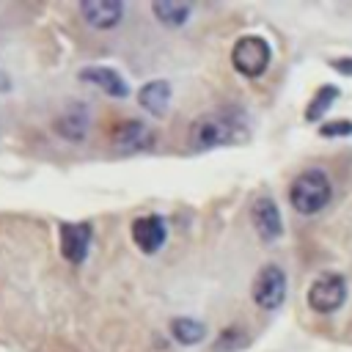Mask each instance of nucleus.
I'll return each instance as SVG.
<instances>
[{
    "label": "nucleus",
    "instance_id": "nucleus-1",
    "mask_svg": "<svg viewBox=\"0 0 352 352\" xmlns=\"http://www.w3.org/2000/svg\"><path fill=\"white\" fill-rule=\"evenodd\" d=\"M248 135L245 116L239 110H214L204 113L190 124V146L198 151L236 143Z\"/></svg>",
    "mask_w": 352,
    "mask_h": 352
},
{
    "label": "nucleus",
    "instance_id": "nucleus-2",
    "mask_svg": "<svg viewBox=\"0 0 352 352\" xmlns=\"http://www.w3.org/2000/svg\"><path fill=\"white\" fill-rule=\"evenodd\" d=\"M330 195H333L330 179L324 170H316V168L302 170L289 187V201L300 214H316L319 209L327 206Z\"/></svg>",
    "mask_w": 352,
    "mask_h": 352
},
{
    "label": "nucleus",
    "instance_id": "nucleus-3",
    "mask_svg": "<svg viewBox=\"0 0 352 352\" xmlns=\"http://www.w3.org/2000/svg\"><path fill=\"white\" fill-rule=\"evenodd\" d=\"M272 50L261 36H242L231 50V63L245 77H261L270 66Z\"/></svg>",
    "mask_w": 352,
    "mask_h": 352
},
{
    "label": "nucleus",
    "instance_id": "nucleus-4",
    "mask_svg": "<svg viewBox=\"0 0 352 352\" xmlns=\"http://www.w3.org/2000/svg\"><path fill=\"white\" fill-rule=\"evenodd\" d=\"M346 300V280L338 272H322L308 286V305L316 314H333Z\"/></svg>",
    "mask_w": 352,
    "mask_h": 352
},
{
    "label": "nucleus",
    "instance_id": "nucleus-5",
    "mask_svg": "<svg viewBox=\"0 0 352 352\" xmlns=\"http://www.w3.org/2000/svg\"><path fill=\"white\" fill-rule=\"evenodd\" d=\"M286 297V272L278 264H264L253 278V300L264 311H275Z\"/></svg>",
    "mask_w": 352,
    "mask_h": 352
},
{
    "label": "nucleus",
    "instance_id": "nucleus-6",
    "mask_svg": "<svg viewBox=\"0 0 352 352\" xmlns=\"http://www.w3.org/2000/svg\"><path fill=\"white\" fill-rule=\"evenodd\" d=\"M58 234H60V256L72 264H82L94 236L91 223H60Z\"/></svg>",
    "mask_w": 352,
    "mask_h": 352
},
{
    "label": "nucleus",
    "instance_id": "nucleus-7",
    "mask_svg": "<svg viewBox=\"0 0 352 352\" xmlns=\"http://www.w3.org/2000/svg\"><path fill=\"white\" fill-rule=\"evenodd\" d=\"M132 242L143 250V253H157L162 245H165V236H168V228H165V220L160 214H140L132 220Z\"/></svg>",
    "mask_w": 352,
    "mask_h": 352
},
{
    "label": "nucleus",
    "instance_id": "nucleus-8",
    "mask_svg": "<svg viewBox=\"0 0 352 352\" xmlns=\"http://www.w3.org/2000/svg\"><path fill=\"white\" fill-rule=\"evenodd\" d=\"M250 217H253V228H256V234H258L264 242H275V239L283 234L280 212H278V204H275L272 198H267V195L256 198Z\"/></svg>",
    "mask_w": 352,
    "mask_h": 352
},
{
    "label": "nucleus",
    "instance_id": "nucleus-9",
    "mask_svg": "<svg viewBox=\"0 0 352 352\" xmlns=\"http://www.w3.org/2000/svg\"><path fill=\"white\" fill-rule=\"evenodd\" d=\"M80 14L91 28L110 30L121 22L124 6L118 0H85V3H80Z\"/></svg>",
    "mask_w": 352,
    "mask_h": 352
},
{
    "label": "nucleus",
    "instance_id": "nucleus-10",
    "mask_svg": "<svg viewBox=\"0 0 352 352\" xmlns=\"http://www.w3.org/2000/svg\"><path fill=\"white\" fill-rule=\"evenodd\" d=\"M151 143H154L151 129L135 118L124 121L116 132V148H121V151H146V148H151Z\"/></svg>",
    "mask_w": 352,
    "mask_h": 352
},
{
    "label": "nucleus",
    "instance_id": "nucleus-11",
    "mask_svg": "<svg viewBox=\"0 0 352 352\" xmlns=\"http://www.w3.org/2000/svg\"><path fill=\"white\" fill-rule=\"evenodd\" d=\"M80 80H82V82H94V85L102 88L107 96H126V94H129L126 80H124L116 69H107V66H88V69L80 72Z\"/></svg>",
    "mask_w": 352,
    "mask_h": 352
},
{
    "label": "nucleus",
    "instance_id": "nucleus-12",
    "mask_svg": "<svg viewBox=\"0 0 352 352\" xmlns=\"http://www.w3.org/2000/svg\"><path fill=\"white\" fill-rule=\"evenodd\" d=\"M138 102H140L148 113L162 116L165 107H168V102H170V85H168L165 80H151V82H146V85L140 88Z\"/></svg>",
    "mask_w": 352,
    "mask_h": 352
},
{
    "label": "nucleus",
    "instance_id": "nucleus-13",
    "mask_svg": "<svg viewBox=\"0 0 352 352\" xmlns=\"http://www.w3.org/2000/svg\"><path fill=\"white\" fill-rule=\"evenodd\" d=\"M55 129L66 140H82L88 132V113L82 107H72V110L60 113V118L55 121Z\"/></svg>",
    "mask_w": 352,
    "mask_h": 352
},
{
    "label": "nucleus",
    "instance_id": "nucleus-14",
    "mask_svg": "<svg viewBox=\"0 0 352 352\" xmlns=\"http://www.w3.org/2000/svg\"><path fill=\"white\" fill-rule=\"evenodd\" d=\"M170 336H173L182 346H192V344L204 341L206 327H204L198 319H192V316H176V319L170 322Z\"/></svg>",
    "mask_w": 352,
    "mask_h": 352
},
{
    "label": "nucleus",
    "instance_id": "nucleus-15",
    "mask_svg": "<svg viewBox=\"0 0 352 352\" xmlns=\"http://www.w3.org/2000/svg\"><path fill=\"white\" fill-rule=\"evenodd\" d=\"M151 11H154V16H157L162 25L179 28V25L187 22V16H190L192 8H190L187 3H176V0H157V3H151Z\"/></svg>",
    "mask_w": 352,
    "mask_h": 352
},
{
    "label": "nucleus",
    "instance_id": "nucleus-16",
    "mask_svg": "<svg viewBox=\"0 0 352 352\" xmlns=\"http://www.w3.org/2000/svg\"><path fill=\"white\" fill-rule=\"evenodd\" d=\"M338 96H341V91H338L336 85H322V88L314 94V99H311V104H308V110H305V118H308V121H316Z\"/></svg>",
    "mask_w": 352,
    "mask_h": 352
},
{
    "label": "nucleus",
    "instance_id": "nucleus-17",
    "mask_svg": "<svg viewBox=\"0 0 352 352\" xmlns=\"http://www.w3.org/2000/svg\"><path fill=\"white\" fill-rule=\"evenodd\" d=\"M245 344H248V336H245L242 330L226 327V330L217 336V341H214V352H236V349H242Z\"/></svg>",
    "mask_w": 352,
    "mask_h": 352
},
{
    "label": "nucleus",
    "instance_id": "nucleus-18",
    "mask_svg": "<svg viewBox=\"0 0 352 352\" xmlns=\"http://www.w3.org/2000/svg\"><path fill=\"white\" fill-rule=\"evenodd\" d=\"M324 138H338V135H352V121H327L319 126Z\"/></svg>",
    "mask_w": 352,
    "mask_h": 352
},
{
    "label": "nucleus",
    "instance_id": "nucleus-19",
    "mask_svg": "<svg viewBox=\"0 0 352 352\" xmlns=\"http://www.w3.org/2000/svg\"><path fill=\"white\" fill-rule=\"evenodd\" d=\"M336 72H341V74H349L352 77V58H338V60H333L330 63Z\"/></svg>",
    "mask_w": 352,
    "mask_h": 352
},
{
    "label": "nucleus",
    "instance_id": "nucleus-20",
    "mask_svg": "<svg viewBox=\"0 0 352 352\" xmlns=\"http://www.w3.org/2000/svg\"><path fill=\"white\" fill-rule=\"evenodd\" d=\"M8 88H11V80H8V74L0 69V94H6Z\"/></svg>",
    "mask_w": 352,
    "mask_h": 352
}]
</instances>
